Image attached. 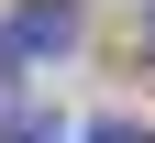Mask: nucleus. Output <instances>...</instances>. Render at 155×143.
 <instances>
[{
    "label": "nucleus",
    "mask_w": 155,
    "mask_h": 143,
    "mask_svg": "<svg viewBox=\"0 0 155 143\" xmlns=\"http://www.w3.org/2000/svg\"><path fill=\"white\" fill-rule=\"evenodd\" d=\"M11 143H55V132H45V121H22V132H11Z\"/></svg>",
    "instance_id": "3"
},
{
    "label": "nucleus",
    "mask_w": 155,
    "mask_h": 143,
    "mask_svg": "<svg viewBox=\"0 0 155 143\" xmlns=\"http://www.w3.org/2000/svg\"><path fill=\"white\" fill-rule=\"evenodd\" d=\"M55 44H78V11L67 0H33V11H11V33H0V55H55Z\"/></svg>",
    "instance_id": "1"
},
{
    "label": "nucleus",
    "mask_w": 155,
    "mask_h": 143,
    "mask_svg": "<svg viewBox=\"0 0 155 143\" xmlns=\"http://www.w3.org/2000/svg\"><path fill=\"white\" fill-rule=\"evenodd\" d=\"M89 143H144V132H133V121H100V132H89Z\"/></svg>",
    "instance_id": "2"
}]
</instances>
